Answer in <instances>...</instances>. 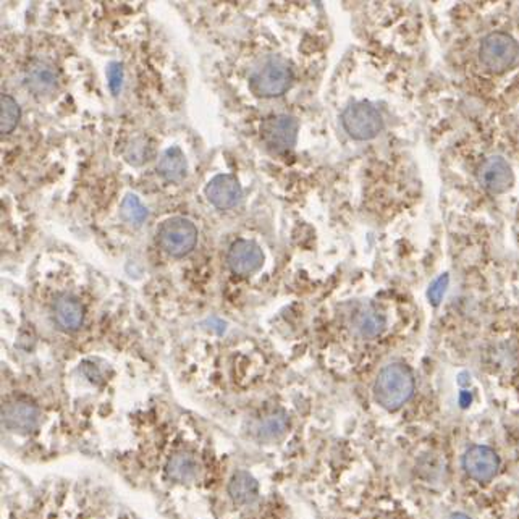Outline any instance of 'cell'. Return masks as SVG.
Instances as JSON below:
<instances>
[{
  "mask_svg": "<svg viewBox=\"0 0 519 519\" xmlns=\"http://www.w3.org/2000/svg\"><path fill=\"white\" fill-rule=\"evenodd\" d=\"M414 393V375L403 362H391L379 372L374 384V396L380 406L396 411Z\"/></svg>",
  "mask_w": 519,
  "mask_h": 519,
  "instance_id": "cell-1",
  "label": "cell"
},
{
  "mask_svg": "<svg viewBox=\"0 0 519 519\" xmlns=\"http://www.w3.org/2000/svg\"><path fill=\"white\" fill-rule=\"evenodd\" d=\"M293 70L285 59L269 55L256 63L250 75V90L257 97H279L290 90Z\"/></svg>",
  "mask_w": 519,
  "mask_h": 519,
  "instance_id": "cell-2",
  "label": "cell"
},
{
  "mask_svg": "<svg viewBox=\"0 0 519 519\" xmlns=\"http://www.w3.org/2000/svg\"><path fill=\"white\" fill-rule=\"evenodd\" d=\"M519 57V46L506 32H490L480 42V63L492 73H503L516 63Z\"/></svg>",
  "mask_w": 519,
  "mask_h": 519,
  "instance_id": "cell-3",
  "label": "cell"
},
{
  "mask_svg": "<svg viewBox=\"0 0 519 519\" xmlns=\"http://www.w3.org/2000/svg\"><path fill=\"white\" fill-rule=\"evenodd\" d=\"M157 243L164 252L172 257H183L195 250L197 243V228L190 219H167L157 230Z\"/></svg>",
  "mask_w": 519,
  "mask_h": 519,
  "instance_id": "cell-4",
  "label": "cell"
},
{
  "mask_svg": "<svg viewBox=\"0 0 519 519\" xmlns=\"http://www.w3.org/2000/svg\"><path fill=\"white\" fill-rule=\"evenodd\" d=\"M341 123L346 133L358 141H369L384 128L379 110L369 102L350 104L341 114Z\"/></svg>",
  "mask_w": 519,
  "mask_h": 519,
  "instance_id": "cell-5",
  "label": "cell"
},
{
  "mask_svg": "<svg viewBox=\"0 0 519 519\" xmlns=\"http://www.w3.org/2000/svg\"><path fill=\"white\" fill-rule=\"evenodd\" d=\"M300 123L291 115H272L262 120L261 138L266 146L274 152H288L298 140Z\"/></svg>",
  "mask_w": 519,
  "mask_h": 519,
  "instance_id": "cell-6",
  "label": "cell"
},
{
  "mask_svg": "<svg viewBox=\"0 0 519 519\" xmlns=\"http://www.w3.org/2000/svg\"><path fill=\"white\" fill-rule=\"evenodd\" d=\"M228 267L235 275H251L262 267L264 252L261 246L250 240H238L230 246L226 256Z\"/></svg>",
  "mask_w": 519,
  "mask_h": 519,
  "instance_id": "cell-7",
  "label": "cell"
},
{
  "mask_svg": "<svg viewBox=\"0 0 519 519\" xmlns=\"http://www.w3.org/2000/svg\"><path fill=\"white\" fill-rule=\"evenodd\" d=\"M499 456L489 446H472L463 458V468H465L466 474L477 482H489L490 479H494L496 471H499Z\"/></svg>",
  "mask_w": 519,
  "mask_h": 519,
  "instance_id": "cell-8",
  "label": "cell"
},
{
  "mask_svg": "<svg viewBox=\"0 0 519 519\" xmlns=\"http://www.w3.org/2000/svg\"><path fill=\"white\" fill-rule=\"evenodd\" d=\"M477 176L484 190L492 193V195H501V193L508 191L515 181L510 164L500 156L485 159L484 164L480 165Z\"/></svg>",
  "mask_w": 519,
  "mask_h": 519,
  "instance_id": "cell-9",
  "label": "cell"
},
{
  "mask_svg": "<svg viewBox=\"0 0 519 519\" xmlns=\"http://www.w3.org/2000/svg\"><path fill=\"white\" fill-rule=\"evenodd\" d=\"M243 196L240 181L233 175H217L206 186V197L220 211L235 207Z\"/></svg>",
  "mask_w": 519,
  "mask_h": 519,
  "instance_id": "cell-10",
  "label": "cell"
},
{
  "mask_svg": "<svg viewBox=\"0 0 519 519\" xmlns=\"http://www.w3.org/2000/svg\"><path fill=\"white\" fill-rule=\"evenodd\" d=\"M5 427L16 432H31L39 424V411L35 405L26 401L7 403L2 410Z\"/></svg>",
  "mask_w": 519,
  "mask_h": 519,
  "instance_id": "cell-11",
  "label": "cell"
},
{
  "mask_svg": "<svg viewBox=\"0 0 519 519\" xmlns=\"http://www.w3.org/2000/svg\"><path fill=\"white\" fill-rule=\"evenodd\" d=\"M54 317L60 329L73 332L78 330L85 319V311H83L81 303L78 298L71 295H60L54 303Z\"/></svg>",
  "mask_w": 519,
  "mask_h": 519,
  "instance_id": "cell-12",
  "label": "cell"
},
{
  "mask_svg": "<svg viewBox=\"0 0 519 519\" xmlns=\"http://www.w3.org/2000/svg\"><path fill=\"white\" fill-rule=\"evenodd\" d=\"M25 81L28 90L35 92L36 96H42V94H49L55 90L57 73H55L52 65L46 62H35L28 67Z\"/></svg>",
  "mask_w": 519,
  "mask_h": 519,
  "instance_id": "cell-13",
  "label": "cell"
},
{
  "mask_svg": "<svg viewBox=\"0 0 519 519\" xmlns=\"http://www.w3.org/2000/svg\"><path fill=\"white\" fill-rule=\"evenodd\" d=\"M188 162L180 147H169L157 162V173L172 183H178L186 176Z\"/></svg>",
  "mask_w": 519,
  "mask_h": 519,
  "instance_id": "cell-14",
  "label": "cell"
},
{
  "mask_svg": "<svg viewBox=\"0 0 519 519\" xmlns=\"http://www.w3.org/2000/svg\"><path fill=\"white\" fill-rule=\"evenodd\" d=\"M197 472H200V465L190 453H176L167 463V474L175 482H191L197 477Z\"/></svg>",
  "mask_w": 519,
  "mask_h": 519,
  "instance_id": "cell-15",
  "label": "cell"
},
{
  "mask_svg": "<svg viewBox=\"0 0 519 519\" xmlns=\"http://www.w3.org/2000/svg\"><path fill=\"white\" fill-rule=\"evenodd\" d=\"M385 329V319L379 311L372 307L364 309L356 317V332L362 338H375Z\"/></svg>",
  "mask_w": 519,
  "mask_h": 519,
  "instance_id": "cell-16",
  "label": "cell"
},
{
  "mask_svg": "<svg viewBox=\"0 0 519 519\" xmlns=\"http://www.w3.org/2000/svg\"><path fill=\"white\" fill-rule=\"evenodd\" d=\"M228 492L236 503H250L257 495V482L248 472L235 474Z\"/></svg>",
  "mask_w": 519,
  "mask_h": 519,
  "instance_id": "cell-17",
  "label": "cell"
},
{
  "mask_svg": "<svg viewBox=\"0 0 519 519\" xmlns=\"http://www.w3.org/2000/svg\"><path fill=\"white\" fill-rule=\"evenodd\" d=\"M20 106L12 96L2 94L0 97V131L2 135H8L15 130L20 121Z\"/></svg>",
  "mask_w": 519,
  "mask_h": 519,
  "instance_id": "cell-18",
  "label": "cell"
},
{
  "mask_svg": "<svg viewBox=\"0 0 519 519\" xmlns=\"http://www.w3.org/2000/svg\"><path fill=\"white\" fill-rule=\"evenodd\" d=\"M120 214L125 222L131 225H141L147 219V209L142 206L140 197L135 195H126L121 201Z\"/></svg>",
  "mask_w": 519,
  "mask_h": 519,
  "instance_id": "cell-19",
  "label": "cell"
},
{
  "mask_svg": "<svg viewBox=\"0 0 519 519\" xmlns=\"http://www.w3.org/2000/svg\"><path fill=\"white\" fill-rule=\"evenodd\" d=\"M286 429V419L283 416H272L264 421L259 429V439L261 440H277Z\"/></svg>",
  "mask_w": 519,
  "mask_h": 519,
  "instance_id": "cell-20",
  "label": "cell"
},
{
  "mask_svg": "<svg viewBox=\"0 0 519 519\" xmlns=\"http://www.w3.org/2000/svg\"><path fill=\"white\" fill-rule=\"evenodd\" d=\"M147 157V146L145 140H135L133 145L128 146V151H126V159H128L130 164L140 165L145 162V159Z\"/></svg>",
  "mask_w": 519,
  "mask_h": 519,
  "instance_id": "cell-21",
  "label": "cell"
},
{
  "mask_svg": "<svg viewBox=\"0 0 519 519\" xmlns=\"http://www.w3.org/2000/svg\"><path fill=\"white\" fill-rule=\"evenodd\" d=\"M446 286H448V275H441V277H439L432 285H430L429 300L432 305L437 306L441 301V298H444L445 291H446Z\"/></svg>",
  "mask_w": 519,
  "mask_h": 519,
  "instance_id": "cell-22",
  "label": "cell"
},
{
  "mask_svg": "<svg viewBox=\"0 0 519 519\" xmlns=\"http://www.w3.org/2000/svg\"><path fill=\"white\" fill-rule=\"evenodd\" d=\"M109 76V87L114 94H117L121 90V81H123V70H121L120 63H112L107 71Z\"/></svg>",
  "mask_w": 519,
  "mask_h": 519,
  "instance_id": "cell-23",
  "label": "cell"
},
{
  "mask_svg": "<svg viewBox=\"0 0 519 519\" xmlns=\"http://www.w3.org/2000/svg\"><path fill=\"white\" fill-rule=\"evenodd\" d=\"M450 519H471V518H468L466 515H460V513H458V515H453Z\"/></svg>",
  "mask_w": 519,
  "mask_h": 519,
  "instance_id": "cell-24",
  "label": "cell"
}]
</instances>
